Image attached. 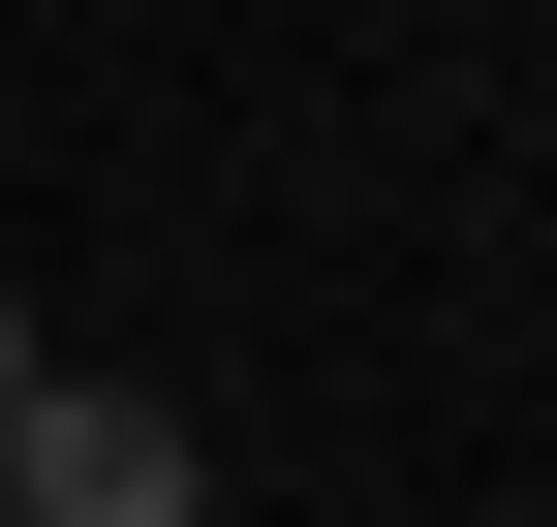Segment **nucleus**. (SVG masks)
Wrapping results in <instances>:
<instances>
[{"mask_svg": "<svg viewBox=\"0 0 557 527\" xmlns=\"http://www.w3.org/2000/svg\"><path fill=\"white\" fill-rule=\"evenodd\" d=\"M0 404H32V310H0Z\"/></svg>", "mask_w": 557, "mask_h": 527, "instance_id": "nucleus-2", "label": "nucleus"}, {"mask_svg": "<svg viewBox=\"0 0 557 527\" xmlns=\"http://www.w3.org/2000/svg\"><path fill=\"white\" fill-rule=\"evenodd\" d=\"M0 527H186V404H124V372L62 404L32 372V404H0Z\"/></svg>", "mask_w": 557, "mask_h": 527, "instance_id": "nucleus-1", "label": "nucleus"}]
</instances>
